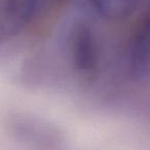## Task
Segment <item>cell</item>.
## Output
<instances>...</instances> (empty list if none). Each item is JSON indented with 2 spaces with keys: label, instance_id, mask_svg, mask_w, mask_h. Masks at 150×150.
I'll use <instances>...</instances> for the list:
<instances>
[{
  "label": "cell",
  "instance_id": "cell-1",
  "mask_svg": "<svg viewBox=\"0 0 150 150\" xmlns=\"http://www.w3.org/2000/svg\"><path fill=\"white\" fill-rule=\"evenodd\" d=\"M66 0H0V43L13 40Z\"/></svg>",
  "mask_w": 150,
  "mask_h": 150
},
{
  "label": "cell",
  "instance_id": "cell-2",
  "mask_svg": "<svg viewBox=\"0 0 150 150\" xmlns=\"http://www.w3.org/2000/svg\"><path fill=\"white\" fill-rule=\"evenodd\" d=\"M73 67L83 75H92L98 69L99 45L92 28L86 24H77L69 39Z\"/></svg>",
  "mask_w": 150,
  "mask_h": 150
},
{
  "label": "cell",
  "instance_id": "cell-3",
  "mask_svg": "<svg viewBox=\"0 0 150 150\" xmlns=\"http://www.w3.org/2000/svg\"><path fill=\"white\" fill-rule=\"evenodd\" d=\"M127 64L132 77L146 81L150 73V24L148 15L136 29L129 47Z\"/></svg>",
  "mask_w": 150,
  "mask_h": 150
},
{
  "label": "cell",
  "instance_id": "cell-4",
  "mask_svg": "<svg viewBox=\"0 0 150 150\" xmlns=\"http://www.w3.org/2000/svg\"><path fill=\"white\" fill-rule=\"evenodd\" d=\"M145 0H90L94 11L108 21H123L135 15Z\"/></svg>",
  "mask_w": 150,
  "mask_h": 150
}]
</instances>
